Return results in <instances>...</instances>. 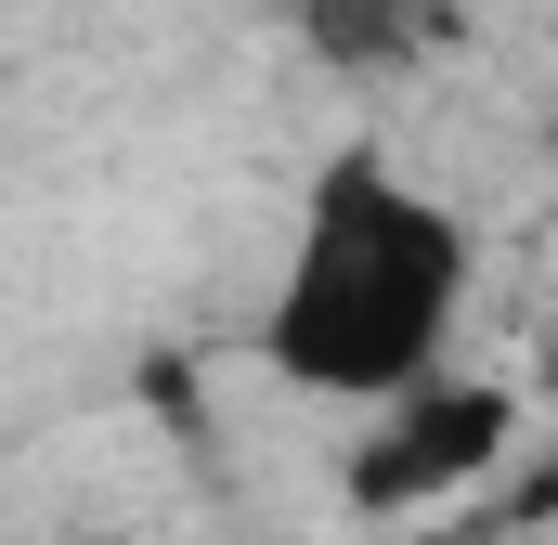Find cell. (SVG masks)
<instances>
[{
    "label": "cell",
    "instance_id": "6da1fadb",
    "mask_svg": "<svg viewBox=\"0 0 558 545\" xmlns=\"http://www.w3.org/2000/svg\"><path fill=\"white\" fill-rule=\"evenodd\" d=\"M468 299H481V247H468L454 195H428L377 143H338L299 195V234L274 261V299H260L247 351H260L274 390L364 415L454 364Z\"/></svg>",
    "mask_w": 558,
    "mask_h": 545
},
{
    "label": "cell",
    "instance_id": "7a4b0ae2",
    "mask_svg": "<svg viewBox=\"0 0 558 545\" xmlns=\"http://www.w3.org/2000/svg\"><path fill=\"white\" fill-rule=\"evenodd\" d=\"M507 441H520V403L494 390V377H416V390H390V403H364V441H351V507L364 520H403V507H441V494H468V481H494L507 468Z\"/></svg>",
    "mask_w": 558,
    "mask_h": 545
},
{
    "label": "cell",
    "instance_id": "3957f363",
    "mask_svg": "<svg viewBox=\"0 0 558 545\" xmlns=\"http://www.w3.org/2000/svg\"><path fill=\"white\" fill-rule=\"evenodd\" d=\"M299 39L338 78H403L428 39H441V0H299Z\"/></svg>",
    "mask_w": 558,
    "mask_h": 545
},
{
    "label": "cell",
    "instance_id": "277c9868",
    "mask_svg": "<svg viewBox=\"0 0 558 545\" xmlns=\"http://www.w3.org/2000/svg\"><path fill=\"white\" fill-rule=\"evenodd\" d=\"M65 545H118V533H65Z\"/></svg>",
    "mask_w": 558,
    "mask_h": 545
}]
</instances>
